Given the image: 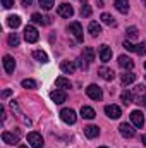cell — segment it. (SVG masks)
<instances>
[{"instance_id": "cell-1", "label": "cell", "mask_w": 146, "mask_h": 148, "mask_svg": "<svg viewBox=\"0 0 146 148\" xmlns=\"http://www.w3.org/2000/svg\"><path fill=\"white\" fill-rule=\"evenodd\" d=\"M86 95H88L91 100H96V102H100V100L103 98V91H102V88L96 86V84H89V86L86 88Z\"/></svg>"}, {"instance_id": "cell-2", "label": "cell", "mask_w": 146, "mask_h": 148, "mask_svg": "<svg viewBox=\"0 0 146 148\" xmlns=\"http://www.w3.org/2000/svg\"><path fill=\"white\" fill-rule=\"evenodd\" d=\"M24 38H26V41L28 43H36L40 35H38V29L35 26H26L24 28Z\"/></svg>"}, {"instance_id": "cell-3", "label": "cell", "mask_w": 146, "mask_h": 148, "mask_svg": "<svg viewBox=\"0 0 146 148\" xmlns=\"http://www.w3.org/2000/svg\"><path fill=\"white\" fill-rule=\"evenodd\" d=\"M60 119L65 122V124H74L77 121V115L72 109H62L60 110Z\"/></svg>"}, {"instance_id": "cell-4", "label": "cell", "mask_w": 146, "mask_h": 148, "mask_svg": "<svg viewBox=\"0 0 146 148\" xmlns=\"http://www.w3.org/2000/svg\"><path fill=\"white\" fill-rule=\"evenodd\" d=\"M28 143H29L33 148H41L43 145H45V143H43L41 134H40V133H35V131L28 134Z\"/></svg>"}, {"instance_id": "cell-5", "label": "cell", "mask_w": 146, "mask_h": 148, "mask_svg": "<svg viewBox=\"0 0 146 148\" xmlns=\"http://www.w3.org/2000/svg\"><path fill=\"white\" fill-rule=\"evenodd\" d=\"M131 122H132L134 127H143L145 126V115H143V112H139V110L131 112Z\"/></svg>"}, {"instance_id": "cell-6", "label": "cell", "mask_w": 146, "mask_h": 148, "mask_svg": "<svg viewBox=\"0 0 146 148\" xmlns=\"http://www.w3.org/2000/svg\"><path fill=\"white\" fill-rule=\"evenodd\" d=\"M69 33H72L74 38H76L77 41H83V40H84V35H83V26H81L79 23H71V24H69Z\"/></svg>"}, {"instance_id": "cell-7", "label": "cell", "mask_w": 146, "mask_h": 148, "mask_svg": "<svg viewBox=\"0 0 146 148\" xmlns=\"http://www.w3.org/2000/svg\"><path fill=\"white\" fill-rule=\"evenodd\" d=\"M57 14L60 16V17H72L74 16V9L69 5V3H60L59 5V9H57Z\"/></svg>"}, {"instance_id": "cell-8", "label": "cell", "mask_w": 146, "mask_h": 148, "mask_svg": "<svg viewBox=\"0 0 146 148\" xmlns=\"http://www.w3.org/2000/svg\"><path fill=\"white\" fill-rule=\"evenodd\" d=\"M50 98L55 102V103H64L65 100H67V93L64 91V90H53L52 93H50Z\"/></svg>"}, {"instance_id": "cell-9", "label": "cell", "mask_w": 146, "mask_h": 148, "mask_svg": "<svg viewBox=\"0 0 146 148\" xmlns=\"http://www.w3.org/2000/svg\"><path fill=\"white\" fill-rule=\"evenodd\" d=\"M2 141L7 143V145H16V143H19V134L9 133V131H3V133H2Z\"/></svg>"}, {"instance_id": "cell-10", "label": "cell", "mask_w": 146, "mask_h": 148, "mask_svg": "<svg viewBox=\"0 0 146 148\" xmlns=\"http://www.w3.org/2000/svg\"><path fill=\"white\" fill-rule=\"evenodd\" d=\"M105 114L108 115L110 119H119L122 115V110H120L119 105H107L105 107Z\"/></svg>"}, {"instance_id": "cell-11", "label": "cell", "mask_w": 146, "mask_h": 148, "mask_svg": "<svg viewBox=\"0 0 146 148\" xmlns=\"http://www.w3.org/2000/svg\"><path fill=\"white\" fill-rule=\"evenodd\" d=\"M2 62H3V69H5V73H7V74L14 73V69H16V60H14L10 55H5Z\"/></svg>"}, {"instance_id": "cell-12", "label": "cell", "mask_w": 146, "mask_h": 148, "mask_svg": "<svg viewBox=\"0 0 146 148\" xmlns=\"http://www.w3.org/2000/svg\"><path fill=\"white\" fill-rule=\"evenodd\" d=\"M119 66H120L122 69L131 71V69L134 67V60H132L131 57H127V55H120V57H119Z\"/></svg>"}, {"instance_id": "cell-13", "label": "cell", "mask_w": 146, "mask_h": 148, "mask_svg": "<svg viewBox=\"0 0 146 148\" xmlns=\"http://www.w3.org/2000/svg\"><path fill=\"white\" fill-rule=\"evenodd\" d=\"M119 129H120V134H122L124 138H132V136L136 134V129H134L131 124H120Z\"/></svg>"}, {"instance_id": "cell-14", "label": "cell", "mask_w": 146, "mask_h": 148, "mask_svg": "<svg viewBox=\"0 0 146 148\" xmlns=\"http://www.w3.org/2000/svg\"><path fill=\"white\" fill-rule=\"evenodd\" d=\"M98 53H100V60L102 62H108L110 59H112V50H110V47H107V45H102Z\"/></svg>"}, {"instance_id": "cell-15", "label": "cell", "mask_w": 146, "mask_h": 148, "mask_svg": "<svg viewBox=\"0 0 146 148\" xmlns=\"http://www.w3.org/2000/svg\"><path fill=\"white\" fill-rule=\"evenodd\" d=\"M10 109L16 112V115H17V117H19V119H21L24 124H28V126L31 124V121H29L28 117H24V115H23V112L19 110V105H17V102H14V100H12V102H10Z\"/></svg>"}, {"instance_id": "cell-16", "label": "cell", "mask_w": 146, "mask_h": 148, "mask_svg": "<svg viewBox=\"0 0 146 148\" xmlns=\"http://www.w3.org/2000/svg\"><path fill=\"white\" fill-rule=\"evenodd\" d=\"M98 74H100V77L105 79V81H112V79L115 77V73H113L112 69H108V67H100V69H98Z\"/></svg>"}, {"instance_id": "cell-17", "label": "cell", "mask_w": 146, "mask_h": 148, "mask_svg": "<svg viewBox=\"0 0 146 148\" xmlns=\"http://www.w3.org/2000/svg\"><path fill=\"white\" fill-rule=\"evenodd\" d=\"M113 5H115V9H117L119 12H122V14H127V12H129V2H127V0H113Z\"/></svg>"}, {"instance_id": "cell-18", "label": "cell", "mask_w": 146, "mask_h": 148, "mask_svg": "<svg viewBox=\"0 0 146 148\" xmlns=\"http://www.w3.org/2000/svg\"><path fill=\"white\" fill-rule=\"evenodd\" d=\"M31 21L36 23V24H43V26L50 24V17H48V16H41V14H38V12H35V14L31 16Z\"/></svg>"}, {"instance_id": "cell-19", "label": "cell", "mask_w": 146, "mask_h": 148, "mask_svg": "<svg viewBox=\"0 0 146 148\" xmlns=\"http://www.w3.org/2000/svg\"><path fill=\"white\" fill-rule=\"evenodd\" d=\"M84 134H86L88 138H96V136L100 134V129H98V126L89 124V126H86V127H84Z\"/></svg>"}, {"instance_id": "cell-20", "label": "cell", "mask_w": 146, "mask_h": 148, "mask_svg": "<svg viewBox=\"0 0 146 148\" xmlns=\"http://www.w3.org/2000/svg\"><path fill=\"white\" fill-rule=\"evenodd\" d=\"M60 69H62V73H65V74H72L76 71V64L71 62V60H64L60 64Z\"/></svg>"}, {"instance_id": "cell-21", "label": "cell", "mask_w": 146, "mask_h": 148, "mask_svg": "<svg viewBox=\"0 0 146 148\" xmlns=\"http://www.w3.org/2000/svg\"><path fill=\"white\" fill-rule=\"evenodd\" d=\"M81 115H83L84 119H95V117H96V112L93 110L91 107H88V105H83V107H81Z\"/></svg>"}, {"instance_id": "cell-22", "label": "cell", "mask_w": 146, "mask_h": 148, "mask_svg": "<svg viewBox=\"0 0 146 148\" xmlns=\"http://www.w3.org/2000/svg\"><path fill=\"white\" fill-rule=\"evenodd\" d=\"M120 81H122V84H131V83L136 81V74L131 73V71H127V73H124L120 76Z\"/></svg>"}, {"instance_id": "cell-23", "label": "cell", "mask_w": 146, "mask_h": 148, "mask_svg": "<svg viewBox=\"0 0 146 148\" xmlns=\"http://www.w3.org/2000/svg\"><path fill=\"white\" fill-rule=\"evenodd\" d=\"M83 57L86 59V62H88V64H89V62H93V60H95V50H93L91 47L83 48Z\"/></svg>"}, {"instance_id": "cell-24", "label": "cell", "mask_w": 146, "mask_h": 148, "mask_svg": "<svg viewBox=\"0 0 146 148\" xmlns=\"http://www.w3.org/2000/svg\"><path fill=\"white\" fill-rule=\"evenodd\" d=\"M7 26H10V28H19L21 26V17L19 16H9L7 17Z\"/></svg>"}, {"instance_id": "cell-25", "label": "cell", "mask_w": 146, "mask_h": 148, "mask_svg": "<svg viewBox=\"0 0 146 148\" xmlns=\"http://www.w3.org/2000/svg\"><path fill=\"white\" fill-rule=\"evenodd\" d=\"M88 31L93 35V36H98L100 33H102V26L98 24V23H95V21H91L89 23V26H88Z\"/></svg>"}, {"instance_id": "cell-26", "label": "cell", "mask_w": 146, "mask_h": 148, "mask_svg": "<svg viewBox=\"0 0 146 148\" xmlns=\"http://www.w3.org/2000/svg\"><path fill=\"white\" fill-rule=\"evenodd\" d=\"M55 86L60 88V90H67V88H71V81L65 79V77H57L55 79Z\"/></svg>"}, {"instance_id": "cell-27", "label": "cell", "mask_w": 146, "mask_h": 148, "mask_svg": "<svg viewBox=\"0 0 146 148\" xmlns=\"http://www.w3.org/2000/svg\"><path fill=\"white\" fill-rule=\"evenodd\" d=\"M33 57L36 59L38 62H41V64H45V62H48V55L43 52V50H35L33 52Z\"/></svg>"}, {"instance_id": "cell-28", "label": "cell", "mask_w": 146, "mask_h": 148, "mask_svg": "<svg viewBox=\"0 0 146 148\" xmlns=\"http://www.w3.org/2000/svg\"><path fill=\"white\" fill-rule=\"evenodd\" d=\"M102 21H103L107 26H117L115 17H113V16H110V14H107V12H103V14H102Z\"/></svg>"}, {"instance_id": "cell-29", "label": "cell", "mask_w": 146, "mask_h": 148, "mask_svg": "<svg viewBox=\"0 0 146 148\" xmlns=\"http://www.w3.org/2000/svg\"><path fill=\"white\" fill-rule=\"evenodd\" d=\"M120 100H122L124 103H132V93L127 91V90L122 91V93H120Z\"/></svg>"}, {"instance_id": "cell-30", "label": "cell", "mask_w": 146, "mask_h": 148, "mask_svg": "<svg viewBox=\"0 0 146 148\" xmlns=\"http://www.w3.org/2000/svg\"><path fill=\"white\" fill-rule=\"evenodd\" d=\"M7 41H9V45H10V47H17L21 40H19V36H17V33H10L9 38H7Z\"/></svg>"}, {"instance_id": "cell-31", "label": "cell", "mask_w": 146, "mask_h": 148, "mask_svg": "<svg viewBox=\"0 0 146 148\" xmlns=\"http://www.w3.org/2000/svg\"><path fill=\"white\" fill-rule=\"evenodd\" d=\"M91 12H93V9H91L89 3H84V5L81 7V16H83V17H89Z\"/></svg>"}, {"instance_id": "cell-32", "label": "cell", "mask_w": 146, "mask_h": 148, "mask_svg": "<svg viewBox=\"0 0 146 148\" xmlns=\"http://www.w3.org/2000/svg\"><path fill=\"white\" fill-rule=\"evenodd\" d=\"M23 88H28V90H35L36 88V81L35 79H23Z\"/></svg>"}, {"instance_id": "cell-33", "label": "cell", "mask_w": 146, "mask_h": 148, "mask_svg": "<svg viewBox=\"0 0 146 148\" xmlns=\"http://www.w3.org/2000/svg\"><path fill=\"white\" fill-rule=\"evenodd\" d=\"M126 33H127V40H134V38H138V35H139L138 33V28H134V26H129Z\"/></svg>"}, {"instance_id": "cell-34", "label": "cell", "mask_w": 146, "mask_h": 148, "mask_svg": "<svg viewBox=\"0 0 146 148\" xmlns=\"http://www.w3.org/2000/svg\"><path fill=\"white\" fill-rule=\"evenodd\" d=\"M40 5H41V9H45V10H50V9L53 7V0H40Z\"/></svg>"}, {"instance_id": "cell-35", "label": "cell", "mask_w": 146, "mask_h": 148, "mask_svg": "<svg viewBox=\"0 0 146 148\" xmlns=\"http://www.w3.org/2000/svg\"><path fill=\"white\" fill-rule=\"evenodd\" d=\"M136 52H138V55H145L146 53V41L139 43V45L136 47Z\"/></svg>"}, {"instance_id": "cell-36", "label": "cell", "mask_w": 146, "mask_h": 148, "mask_svg": "<svg viewBox=\"0 0 146 148\" xmlns=\"http://www.w3.org/2000/svg\"><path fill=\"white\" fill-rule=\"evenodd\" d=\"M134 93L138 95V97H141V95H146V88H145V84H139L136 90H134Z\"/></svg>"}, {"instance_id": "cell-37", "label": "cell", "mask_w": 146, "mask_h": 148, "mask_svg": "<svg viewBox=\"0 0 146 148\" xmlns=\"http://www.w3.org/2000/svg\"><path fill=\"white\" fill-rule=\"evenodd\" d=\"M124 47H126V50H129V52H136V47H134L129 40H126V41H124Z\"/></svg>"}, {"instance_id": "cell-38", "label": "cell", "mask_w": 146, "mask_h": 148, "mask_svg": "<svg viewBox=\"0 0 146 148\" xmlns=\"http://www.w3.org/2000/svg\"><path fill=\"white\" fill-rule=\"evenodd\" d=\"M77 66H79L81 69H86V67H88V62H86V59H84V57H79V59H77Z\"/></svg>"}, {"instance_id": "cell-39", "label": "cell", "mask_w": 146, "mask_h": 148, "mask_svg": "<svg viewBox=\"0 0 146 148\" xmlns=\"http://www.w3.org/2000/svg\"><path fill=\"white\" fill-rule=\"evenodd\" d=\"M136 103H138V105H143V107H146V95H141V97H138Z\"/></svg>"}, {"instance_id": "cell-40", "label": "cell", "mask_w": 146, "mask_h": 148, "mask_svg": "<svg viewBox=\"0 0 146 148\" xmlns=\"http://www.w3.org/2000/svg\"><path fill=\"white\" fill-rule=\"evenodd\" d=\"M2 5L5 9H10V7H14V0H2Z\"/></svg>"}, {"instance_id": "cell-41", "label": "cell", "mask_w": 146, "mask_h": 148, "mask_svg": "<svg viewBox=\"0 0 146 148\" xmlns=\"http://www.w3.org/2000/svg\"><path fill=\"white\" fill-rule=\"evenodd\" d=\"M21 3H23L24 7H29V5L33 3V0H21Z\"/></svg>"}, {"instance_id": "cell-42", "label": "cell", "mask_w": 146, "mask_h": 148, "mask_svg": "<svg viewBox=\"0 0 146 148\" xmlns=\"http://www.w3.org/2000/svg\"><path fill=\"white\" fill-rule=\"evenodd\" d=\"M9 95H10V90H3L2 91V98H7Z\"/></svg>"}, {"instance_id": "cell-43", "label": "cell", "mask_w": 146, "mask_h": 148, "mask_svg": "<svg viewBox=\"0 0 146 148\" xmlns=\"http://www.w3.org/2000/svg\"><path fill=\"white\" fill-rule=\"evenodd\" d=\"M141 141H143V145L146 147V134H143V136H141Z\"/></svg>"}, {"instance_id": "cell-44", "label": "cell", "mask_w": 146, "mask_h": 148, "mask_svg": "<svg viewBox=\"0 0 146 148\" xmlns=\"http://www.w3.org/2000/svg\"><path fill=\"white\" fill-rule=\"evenodd\" d=\"M19 148H28L26 145H19Z\"/></svg>"}, {"instance_id": "cell-45", "label": "cell", "mask_w": 146, "mask_h": 148, "mask_svg": "<svg viewBox=\"0 0 146 148\" xmlns=\"http://www.w3.org/2000/svg\"><path fill=\"white\" fill-rule=\"evenodd\" d=\"M143 3H145V7H146V0H143Z\"/></svg>"}, {"instance_id": "cell-46", "label": "cell", "mask_w": 146, "mask_h": 148, "mask_svg": "<svg viewBox=\"0 0 146 148\" xmlns=\"http://www.w3.org/2000/svg\"><path fill=\"white\" fill-rule=\"evenodd\" d=\"M102 3H103V0H100V5H102Z\"/></svg>"}, {"instance_id": "cell-47", "label": "cell", "mask_w": 146, "mask_h": 148, "mask_svg": "<svg viewBox=\"0 0 146 148\" xmlns=\"http://www.w3.org/2000/svg\"><path fill=\"white\" fill-rule=\"evenodd\" d=\"M145 69H146V62H145Z\"/></svg>"}, {"instance_id": "cell-48", "label": "cell", "mask_w": 146, "mask_h": 148, "mask_svg": "<svg viewBox=\"0 0 146 148\" xmlns=\"http://www.w3.org/2000/svg\"><path fill=\"white\" fill-rule=\"evenodd\" d=\"M100 148H107V147H100Z\"/></svg>"}]
</instances>
